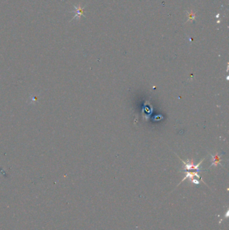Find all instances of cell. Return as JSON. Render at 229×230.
I'll list each match as a JSON object with an SVG mask.
<instances>
[{"label": "cell", "instance_id": "obj_1", "mask_svg": "<svg viewBox=\"0 0 229 230\" xmlns=\"http://www.w3.org/2000/svg\"><path fill=\"white\" fill-rule=\"evenodd\" d=\"M183 162V164H184V167L183 168L185 170H196L197 172L200 171V169H199V165H200V163L202 162V161H201L199 163H197V165H193V163L192 162V161L188 160L187 162H185V161H182Z\"/></svg>", "mask_w": 229, "mask_h": 230}, {"label": "cell", "instance_id": "obj_2", "mask_svg": "<svg viewBox=\"0 0 229 230\" xmlns=\"http://www.w3.org/2000/svg\"><path fill=\"white\" fill-rule=\"evenodd\" d=\"M212 160H213L212 165H217L218 164H221V158H220V156H218V154L215 156H212Z\"/></svg>", "mask_w": 229, "mask_h": 230}, {"label": "cell", "instance_id": "obj_3", "mask_svg": "<svg viewBox=\"0 0 229 230\" xmlns=\"http://www.w3.org/2000/svg\"><path fill=\"white\" fill-rule=\"evenodd\" d=\"M228 211H227V213H226V214L225 217H228Z\"/></svg>", "mask_w": 229, "mask_h": 230}]
</instances>
